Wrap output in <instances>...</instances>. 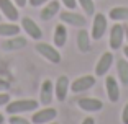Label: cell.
<instances>
[{
    "mask_svg": "<svg viewBox=\"0 0 128 124\" xmlns=\"http://www.w3.org/2000/svg\"><path fill=\"white\" fill-rule=\"evenodd\" d=\"M40 103L36 100H31V98H25V100H13V101H8V105L5 106V111L8 114H25V113H31V111H36Z\"/></svg>",
    "mask_w": 128,
    "mask_h": 124,
    "instance_id": "cell-1",
    "label": "cell"
},
{
    "mask_svg": "<svg viewBox=\"0 0 128 124\" xmlns=\"http://www.w3.org/2000/svg\"><path fill=\"white\" fill-rule=\"evenodd\" d=\"M34 51H36L41 57H44L48 62H51V64H59L61 60H62V56H61L59 49H58L54 44H51V42H43V41L38 42L36 47H34Z\"/></svg>",
    "mask_w": 128,
    "mask_h": 124,
    "instance_id": "cell-2",
    "label": "cell"
},
{
    "mask_svg": "<svg viewBox=\"0 0 128 124\" xmlns=\"http://www.w3.org/2000/svg\"><path fill=\"white\" fill-rule=\"evenodd\" d=\"M123 41H125V25L120 21H115L112 25L108 31V46L112 51H117L123 46Z\"/></svg>",
    "mask_w": 128,
    "mask_h": 124,
    "instance_id": "cell-3",
    "label": "cell"
},
{
    "mask_svg": "<svg viewBox=\"0 0 128 124\" xmlns=\"http://www.w3.org/2000/svg\"><path fill=\"white\" fill-rule=\"evenodd\" d=\"M107 30H108V16L104 13H95L94 20H92V28H90V38L98 41L105 36Z\"/></svg>",
    "mask_w": 128,
    "mask_h": 124,
    "instance_id": "cell-4",
    "label": "cell"
},
{
    "mask_svg": "<svg viewBox=\"0 0 128 124\" xmlns=\"http://www.w3.org/2000/svg\"><path fill=\"white\" fill-rule=\"evenodd\" d=\"M59 18L64 25L68 26H74V28H86L87 25V18L82 13H77L74 10H62L59 13Z\"/></svg>",
    "mask_w": 128,
    "mask_h": 124,
    "instance_id": "cell-5",
    "label": "cell"
},
{
    "mask_svg": "<svg viewBox=\"0 0 128 124\" xmlns=\"http://www.w3.org/2000/svg\"><path fill=\"white\" fill-rule=\"evenodd\" d=\"M95 83H97L95 75H80L71 82V91L74 95L84 93V91H89L90 88H94Z\"/></svg>",
    "mask_w": 128,
    "mask_h": 124,
    "instance_id": "cell-6",
    "label": "cell"
},
{
    "mask_svg": "<svg viewBox=\"0 0 128 124\" xmlns=\"http://www.w3.org/2000/svg\"><path fill=\"white\" fill-rule=\"evenodd\" d=\"M58 118V109L53 106H44V108H38L36 111H33L31 116V123L33 124H48L51 121H54Z\"/></svg>",
    "mask_w": 128,
    "mask_h": 124,
    "instance_id": "cell-7",
    "label": "cell"
},
{
    "mask_svg": "<svg viewBox=\"0 0 128 124\" xmlns=\"http://www.w3.org/2000/svg\"><path fill=\"white\" fill-rule=\"evenodd\" d=\"M77 106H79L80 111L89 113V114L98 113V111L104 109V103H102V100L94 98V96H80L79 100H77Z\"/></svg>",
    "mask_w": 128,
    "mask_h": 124,
    "instance_id": "cell-8",
    "label": "cell"
},
{
    "mask_svg": "<svg viewBox=\"0 0 128 124\" xmlns=\"http://www.w3.org/2000/svg\"><path fill=\"white\" fill-rule=\"evenodd\" d=\"M69 91H71V80L68 75H59L54 82V98L59 103L66 101Z\"/></svg>",
    "mask_w": 128,
    "mask_h": 124,
    "instance_id": "cell-9",
    "label": "cell"
},
{
    "mask_svg": "<svg viewBox=\"0 0 128 124\" xmlns=\"http://www.w3.org/2000/svg\"><path fill=\"white\" fill-rule=\"evenodd\" d=\"M54 100V82L51 79H44L40 88V105L49 106Z\"/></svg>",
    "mask_w": 128,
    "mask_h": 124,
    "instance_id": "cell-10",
    "label": "cell"
},
{
    "mask_svg": "<svg viewBox=\"0 0 128 124\" xmlns=\"http://www.w3.org/2000/svg\"><path fill=\"white\" fill-rule=\"evenodd\" d=\"M22 30L25 31V33L30 36L31 39H36V41H40V39L43 38V31L41 28L38 26V23L34 21L33 18H30V16H23L22 18Z\"/></svg>",
    "mask_w": 128,
    "mask_h": 124,
    "instance_id": "cell-11",
    "label": "cell"
},
{
    "mask_svg": "<svg viewBox=\"0 0 128 124\" xmlns=\"http://www.w3.org/2000/svg\"><path fill=\"white\" fill-rule=\"evenodd\" d=\"M0 13H2L4 18H7L8 21L16 23L20 20L18 7H16L15 2H12V0H0Z\"/></svg>",
    "mask_w": 128,
    "mask_h": 124,
    "instance_id": "cell-12",
    "label": "cell"
},
{
    "mask_svg": "<svg viewBox=\"0 0 128 124\" xmlns=\"http://www.w3.org/2000/svg\"><path fill=\"white\" fill-rule=\"evenodd\" d=\"M105 91L110 103H117L120 100V82L117 80V77L113 75L105 77Z\"/></svg>",
    "mask_w": 128,
    "mask_h": 124,
    "instance_id": "cell-13",
    "label": "cell"
},
{
    "mask_svg": "<svg viewBox=\"0 0 128 124\" xmlns=\"http://www.w3.org/2000/svg\"><path fill=\"white\" fill-rule=\"evenodd\" d=\"M28 41L25 36H20V34H16V36H12V38H7L2 44H0V47L4 49L5 52H13V51H20V49L26 47Z\"/></svg>",
    "mask_w": 128,
    "mask_h": 124,
    "instance_id": "cell-14",
    "label": "cell"
},
{
    "mask_svg": "<svg viewBox=\"0 0 128 124\" xmlns=\"http://www.w3.org/2000/svg\"><path fill=\"white\" fill-rule=\"evenodd\" d=\"M113 65V54L110 52H104L98 57L97 64H95V77H104L108 74L110 67Z\"/></svg>",
    "mask_w": 128,
    "mask_h": 124,
    "instance_id": "cell-15",
    "label": "cell"
},
{
    "mask_svg": "<svg viewBox=\"0 0 128 124\" xmlns=\"http://www.w3.org/2000/svg\"><path fill=\"white\" fill-rule=\"evenodd\" d=\"M61 10V2L59 0H49L46 5H43V10L41 13H40V18L43 20V21H48V20L54 18V16L59 13Z\"/></svg>",
    "mask_w": 128,
    "mask_h": 124,
    "instance_id": "cell-16",
    "label": "cell"
},
{
    "mask_svg": "<svg viewBox=\"0 0 128 124\" xmlns=\"http://www.w3.org/2000/svg\"><path fill=\"white\" fill-rule=\"evenodd\" d=\"M68 42V25H64L62 21L58 23L56 28H54V34H53V44L58 49L64 47Z\"/></svg>",
    "mask_w": 128,
    "mask_h": 124,
    "instance_id": "cell-17",
    "label": "cell"
},
{
    "mask_svg": "<svg viewBox=\"0 0 128 124\" xmlns=\"http://www.w3.org/2000/svg\"><path fill=\"white\" fill-rule=\"evenodd\" d=\"M76 44H77V49H79L82 54H87L92 49L90 44V34L86 28H80V31L77 33V38H76Z\"/></svg>",
    "mask_w": 128,
    "mask_h": 124,
    "instance_id": "cell-18",
    "label": "cell"
},
{
    "mask_svg": "<svg viewBox=\"0 0 128 124\" xmlns=\"http://www.w3.org/2000/svg\"><path fill=\"white\" fill-rule=\"evenodd\" d=\"M22 31V26L16 25L15 21H7V23H0V36L4 38H12V36H16Z\"/></svg>",
    "mask_w": 128,
    "mask_h": 124,
    "instance_id": "cell-19",
    "label": "cell"
},
{
    "mask_svg": "<svg viewBox=\"0 0 128 124\" xmlns=\"http://www.w3.org/2000/svg\"><path fill=\"white\" fill-rule=\"evenodd\" d=\"M117 77L120 85L128 86V60L125 57L117 60Z\"/></svg>",
    "mask_w": 128,
    "mask_h": 124,
    "instance_id": "cell-20",
    "label": "cell"
},
{
    "mask_svg": "<svg viewBox=\"0 0 128 124\" xmlns=\"http://www.w3.org/2000/svg\"><path fill=\"white\" fill-rule=\"evenodd\" d=\"M108 18L113 21H128V7H115L108 11Z\"/></svg>",
    "mask_w": 128,
    "mask_h": 124,
    "instance_id": "cell-21",
    "label": "cell"
},
{
    "mask_svg": "<svg viewBox=\"0 0 128 124\" xmlns=\"http://www.w3.org/2000/svg\"><path fill=\"white\" fill-rule=\"evenodd\" d=\"M80 5V8L84 10L87 16H94L95 15V2L94 0H77Z\"/></svg>",
    "mask_w": 128,
    "mask_h": 124,
    "instance_id": "cell-22",
    "label": "cell"
},
{
    "mask_svg": "<svg viewBox=\"0 0 128 124\" xmlns=\"http://www.w3.org/2000/svg\"><path fill=\"white\" fill-rule=\"evenodd\" d=\"M8 123L10 124H33L30 119H26V118L22 116V114H10Z\"/></svg>",
    "mask_w": 128,
    "mask_h": 124,
    "instance_id": "cell-23",
    "label": "cell"
},
{
    "mask_svg": "<svg viewBox=\"0 0 128 124\" xmlns=\"http://www.w3.org/2000/svg\"><path fill=\"white\" fill-rule=\"evenodd\" d=\"M10 100H12V96H10L8 91H0V108L2 106H7Z\"/></svg>",
    "mask_w": 128,
    "mask_h": 124,
    "instance_id": "cell-24",
    "label": "cell"
},
{
    "mask_svg": "<svg viewBox=\"0 0 128 124\" xmlns=\"http://www.w3.org/2000/svg\"><path fill=\"white\" fill-rule=\"evenodd\" d=\"M61 3L68 10H76L77 8V0H61Z\"/></svg>",
    "mask_w": 128,
    "mask_h": 124,
    "instance_id": "cell-25",
    "label": "cell"
},
{
    "mask_svg": "<svg viewBox=\"0 0 128 124\" xmlns=\"http://www.w3.org/2000/svg\"><path fill=\"white\" fill-rule=\"evenodd\" d=\"M49 0H28V5L30 7H34V8H38V7H43V5H46Z\"/></svg>",
    "mask_w": 128,
    "mask_h": 124,
    "instance_id": "cell-26",
    "label": "cell"
},
{
    "mask_svg": "<svg viewBox=\"0 0 128 124\" xmlns=\"http://www.w3.org/2000/svg\"><path fill=\"white\" fill-rule=\"evenodd\" d=\"M122 123H123V124H128V101L125 103L123 109H122Z\"/></svg>",
    "mask_w": 128,
    "mask_h": 124,
    "instance_id": "cell-27",
    "label": "cell"
},
{
    "mask_svg": "<svg viewBox=\"0 0 128 124\" xmlns=\"http://www.w3.org/2000/svg\"><path fill=\"white\" fill-rule=\"evenodd\" d=\"M8 88H10V83L7 80L0 79V91H8Z\"/></svg>",
    "mask_w": 128,
    "mask_h": 124,
    "instance_id": "cell-28",
    "label": "cell"
},
{
    "mask_svg": "<svg viewBox=\"0 0 128 124\" xmlns=\"http://www.w3.org/2000/svg\"><path fill=\"white\" fill-rule=\"evenodd\" d=\"M80 124H95V119H94L92 116H86V118L82 119V123H80Z\"/></svg>",
    "mask_w": 128,
    "mask_h": 124,
    "instance_id": "cell-29",
    "label": "cell"
},
{
    "mask_svg": "<svg viewBox=\"0 0 128 124\" xmlns=\"http://www.w3.org/2000/svg\"><path fill=\"white\" fill-rule=\"evenodd\" d=\"M15 2L16 7H25V5H28V0H13Z\"/></svg>",
    "mask_w": 128,
    "mask_h": 124,
    "instance_id": "cell-30",
    "label": "cell"
},
{
    "mask_svg": "<svg viewBox=\"0 0 128 124\" xmlns=\"http://www.w3.org/2000/svg\"><path fill=\"white\" fill-rule=\"evenodd\" d=\"M123 54H125V59L128 60V44H126V46L123 47Z\"/></svg>",
    "mask_w": 128,
    "mask_h": 124,
    "instance_id": "cell-31",
    "label": "cell"
},
{
    "mask_svg": "<svg viewBox=\"0 0 128 124\" xmlns=\"http://www.w3.org/2000/svg\"><path fill=\"white\" fill-rule=\"evenodd\" d=\"M125 39H126V42H128V25L125 26Z\"/></svg>",
    "mask_w": 128,
    "mask_h": 124,
    "instance_id": "cell-32",
    "label": "cell"
},
{
    "mask_svg": "<svg viewBox=\"0 0 128 124\" xmlns=\"http://www.w3.org/2000/svg\"><path fill=\"white\" fill-rule=\"evenodd\" d=\"M4 123H5V116L0 113V124H4Z\"/></svg>",
    "mask_w": 128,
    "mask_h": 124,
    "instance_id": "cell-33",
    "label": "cell"
},
{
    "mask_svg": "<svg viewBox=\"0 0 128 124\" xmlns=\"http://www.w3.org/2000/svg\"><path fill=\"white\" fill-rule=\"evenodd\" d=\"M48 124H59V123H54V121H51V123H48Z\"/></svg>",
    "mask_w": 128,
    "mask_h": 124,
    "instance_id": "cell-34",
    "label": "cell"
},
{
    "mask_svg": "<svg viewBox=\"0 0 128 124\" xmlns=\"http://www.w3.org/2000/svg\"><path fill=\"white\" fill-rule=\"evenodd\" d=\"M0 21H2V13H0Z\"/></svg>",
    "mask_w": 128,
    "mask_h": 124,
    "instance_id": "cell-35",
    "label": "cell"
}]
</instances>
